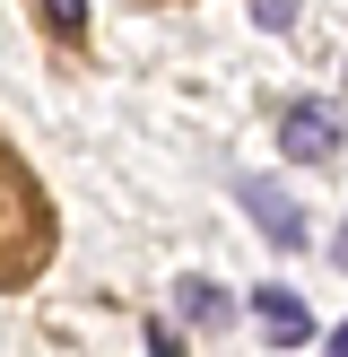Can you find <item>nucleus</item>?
<instances>
[{
    "label": "nucleus",
    "mask_w": 348,
    "mask_h": 357,
    "mask_svg": "<svg viewBox=\"0 0 348 357\" xmlns=\"http://www.w3.org/2000/svg\"><path fill=\"white\" fill-rule=\"evenodd\" d=\"M253 17H261L270 35H278V26H296V0H253Z\"/></svg>",
    "instance_id": "nucleus-6"
},
{
    "label": "nucleus",
    "mask_w": 348,
    "mask_h": 357,
    "mask_svg": "<svg viewBox=\"0 0 348 357\" xmlns=\"http://www.w3.org/2000/svg\"><path fill=\"white\" fill-rule=\"evenodd\" d=\"M244 209H253V227L278 244V253H296V244H305V218H296L287 183H270V174H244Z\"/></svg>",
    "instance_id": "nucleus-2"
},
{
    "label": "nucleus",
    "mask_w": 348,
    "mask_h": 357,
    "mask_svg": "<svg viewBox=\"0 0 348 357\" xmlns=\"http://www.w3.org/2000/svg\"><path fill=\"white\" fill-rule=\"evenodd\" d=\"M44 17H52L61 35H79V26H87V0H44Z\"/></svg>",
    "instance_id": "nucleus-5"
},
{
    "label": "nucleus",
    "mask_w": 348,
    "mask_h": 357,
    "mask_svg": "<svg viewBox=\"0 0 348 357\" xmlns=\"http://www.w3.org/2000/svg\"><path fill=\"white\" fill-rule=\"evenodd\" d=\"M278 149H287L296 166H331V157H340V105H296V114L278 122Z\"/></svg>",
    "instance_id": "nucleus-1"
},
{
    "label": "nucleus",
    "mask_w": 348,
    "mask_h": 357,
    "mask_svg": "<svg viewBox=\"0 0 348 357\" xmlns=\"http://www.w3.org/2000/svg\"><path fill=\"white\" fill-rule=\"evenodd\" d=\"M253 314H261V323H270V331H278V340H313V314H305V305H296V296H287V288H261V296H253Z\"/></svg>",
    "instance_id": "nucleus-3"
},
{
    "label": "nucleus",
    "mask_w": 348,
    "mask_h": 357,
    "mask_svg": "<svg viewBox=\"0 0 348 357\" xmlns=\"http://www.w3.org/2000/svg\"><path fill=\"white\" fill-rule=\"evenodd\" d=\"M331 349H340V357H348V323H340V331H331Z\"/></svg>",
    "instance_id": "nucleus-8"
},
{
    "label": "nucleus",
    "mask_w": 348,
    "mask_h": 357,
    "mask_svg": "<svg viewBox=\"0 0 348 357\" xmlns=\"http://www.w3.org/2000/svg\"><path fill=\"white\" fill-rule=\"evenodd\" d=\"M331 261H340V271H348V227H340V236H331Z\"/></svg>",
    "instance_id": "nucleus-7"
},
{
    "label": "nucleus",
    "mask_w": 348,
    "mask_h": 357,
    "mask_svg": "<svg viewBox=\"0 0 348 357\" xmlns=\"http://www.w3.org/2000/svg\"><path fill=\"white\" fill-rule=\"evenodd\" d=\"M174 305H183V323H200V331L226 323V296L209 288V279H183V288H174Z\"/></svg>",
    "instance_id": "nucleus-4"
}]
</instances>
